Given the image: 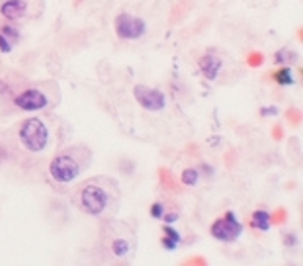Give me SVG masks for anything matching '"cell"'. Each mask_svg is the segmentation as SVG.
Returning a JSON list of instances; mask_svg holds the SVG:
<instances>
[{
  "instance_id": "9c48e42d",
  "label": "cell",
  "mask_w": 303,
  "mask_h": 266,
  "mask_svg": "<svg viewBox=\"0 0 303 266\" xmlns=\"http://www.w3.org/2000/svg\"><path fill=\"white\" fill-rule=\"evenodd\" d=\"M200 69H202V73H204V76L208 80H215L219 71H221V61L213 53H208V55H204L200 59Z\"/></svg>"
},
{
  "instance_id": "d4e9b609",
  "label": "cell",
  "mask_w": 303,
  "mask_h": 266,
  "mask_svg": "<svg viewBox=\"0 0 303 266\" xmlns=\"http://www.w3.org/2000/svg\"><path fill=\"white\" fill-rule=\"evenodd\" d=\"M285 243H287V245H289V243L293 245V243H295V237H289V233H285Z\"/></svg>"
},
{
  "instance_id": "4fadbf2b",
  "label": "cell",
  "mask_w": 303,
  "mask_h": 266,
  "mask_svg": "<svg viewBox=\"0 0 303 266\" xmlns=\"http://www.w3.org/2000/svg\"><path fill=\"white\" fill-rule=\"evenodd\" d=\"M198 178H200V171L198 169H186L182 172V184H186V186H196Z\"/></svg>"
},
{
  "instance_id": "e0dca14e",
  "label": "cell",
  "mask_w": 303,
  "mask_h": 266,
  "mask_svg": "<svg viewBox=\"0 0 303 266\" xmlns=\"http://www.w3.org/2000/svg\"><path fill=\"white\" fill-rule=\"evenodd\" d=\"M151 215H153L155 219H161L165 215V206L163 204H155L153 208H151Z\"/></svg>"
},
{
  "instance_id": "52a82bcc",
  "label": "cell",
  "mask_w": 303,
  "mask_h": 266,
  "mask_svg": "<svg viewBox=\"0 0 303 266\" xmlns=\"http://www.w3.org/2000/svg\"><path fill=\"white\" fill-rule=\"evenodd\" d=\"M14 104L20 108V110H26V112H36V110H43L47 106V96L41 92V90H24L22 94H18L14 98Z\"/></svg>"
},
{
  "instance_id": "484cf974",
  "label": "cell",
  "mask_w": 303,
  "mask_h": 266,
  "mask_svg": "<svg viewBox=\"0 0 303 266\" xmlns=\"http://www.w3.org/2000/svg\"><path fill=\"white\" fill-rule=\"evenodd\" d=\"M274 137H278V139L282 137V129H280V127H276V129H274Z\"/></svg>"
},
{
  "instance_id": "277c9868",
  "label": "cell",
  "mask_w": 303,
  "mask_h": 266,
  "mask_svg": "<svg viewBox=\"0 0 303 266\" xmlns=\"http://www.w3.org/2000/svg\"><path fill=\"white\" fill-rule=\"evenodd\" d=\"M80 208L90 215H100L108 208V194L96 184H86L80 190Z\"/></svg>"
},
{
  "instance_id": "ac0fdd59",
  "label": "cell",
  "mask_w": 303,
  "mask_h": 266,
  "mask_svg": "<svg viewBox=\"0 0 303 266\" xmlns=\"http://www.w3.org/2000/svg\"><path fill=\"white\" fill-rule=\"evenodd\" d=\"M0 51H2V53H10L12 51V43L2 34H0Z\"/></svg>"
},
{
  "instance_id": "603a6c76",
  "label": "cell",
  "mask_w": 303,
  "mask_h": 266,
  "mask_svg": "<svg viewBox=\"0 0 303 266\" xmlns=\"http://www.w3.org/2000/svg\"><path fill=\"white\" fill-rule=\"evenodd\" d=\"M163 217H165V221H167V223H174V221L178 219V215H176V213H165Z\"/></svg>"
},
{
  "instance_id": "2e32d148",
  "label": "cell",
  "mask_w": 303,
  "mask_h": 266,
  "mask_svg": "<svg viewBox=\"0 0 303 266\" xmlns=\"http://www.w3.org/2000/svg\"><path fill=\"white\" fill-rule=\"evenodd\" d=\"M264 63V55L262 53H250L248 55V65L250 67H258V65H262Z\"/></svg>"
},
{
  "instance_id": "44dd1931",
  "label": "cell",
  "mask_w": 303,
  "mask_h": 266,
  "mask_svg": "<svg viewBox=\"0 0 303 266\" xmlns=\"http://www.w3.org/2000/svg\"><path fill=\"white\" fill-rule=\"evenodd\" d=\"M163 245H165L169 250H174V248L178 247V243H176V241H172V239H170V237H167V235L163 237Z\"/></svg>"
},
{
  "instance_id": "5b68a950",
  "label": "cell",
  "mask_w": 303,
  "mask_h": 266,
  "mask_svg": "<svg viewBox=\"0 0 303 266\" xmlns=\"http://www.w3.org/2000/svg\"><path fill=\"white\" fill-rule=\"evenodd\" d=\"M115 34L117 38L121 39H139L145 32H147V24L145 20H141L139 16H133V14H119L115 18Z\"/></svg>"
},
{
  "instance_id": "ffe728a7",
  "label": "cell",
  "mask_w": 303,
  "mask_h": 266,
  "mask_svg": "<svg viewBox=\"0 0 303 266\" xmlns=\"http://www.w3.org/2000/svg\"><path fill=\"white\" fill-rule=\"evenodd\" d=\"M260 115H264V117H268V115H278V108H276V106L262 108V110H260Z\"/></svg>"
},
{
  "instance_id": "30bf717a",
  "label": "cell",
  "mask_w": 303,
  "mask_h": 266,
  "mask_svg": "<svg viewBox=\"0 0 303 266\" xmlns=\"http://www.w3.org/2000/svg\"><path fill=\"white\" fill-rule=\"evenodd\" d=\"M250 225L258 231H268L270 225H272V219H270V213L264 211V209H258L252 213V219H250Z\"/></svg>"
},
{
  "instance_id": "3957f363",
  "label": "cell",
  "mask_w": 303,
  "mask_h": 266,
  "mask_svg": "<svg viewBox=\"0 0 303 266\" xmlns=\"http://www.w3.org/2000/svg\"><path fill=\"white\" fill-rule=\"evenodd\" d=\"M243 233V223L237 219V215L233 211H227L223 217H219L213 225H211V235L217 241L223 243H233L241 237Z\"/></svg>"
},
{
  "instance_id": "6da1fadb",
  "label": "cell",
  "mask_w": 303,
  "mask_h": 266,
  "mask_svg": "<svg viewBox=\"0 0 303 266\" xmlns=\"http://www.w3.org/2000/svg\"><path fill=\"white\" fill-rule=\"evenodd\" d=\"M20 141L28 151L39 153L49 143V129L41 119L30 117L20 125Z\"/></svg>"
},
{
  "instance_id": "ba28073f",
  "label": "cell",
  "mask_w": 303,
  "mask_h": 266,
  "mask_svg": "<svg viewBox=\"0 0 303 266\" xmlns=\"http://www.w3.org/2000/svg\"><path fill=\"white\" fill-rule=\"evenodd\" d=\"M28 12V0H4L0 6V14L8 20H20Z\"/></svg>"
},
{
  "instance_id": "d6986e66",
  "label": "cell",
  "mask_w": 303,
  "mask_h": 266,
  "mask_svg": "<svg viewBox=\"0 0 303 266\" xmlns=\"http://www.w3.org/2000/svg\"><path fill=\"white\" fill-rule=\"evenodd\" d=\"M165 235H167V237H170V239H172V241H176V243H180V241H182L180 233H178V231H174L172 227H165Z\"/></svg>"
},
{
  "instance_id": "5bb4252c",
  "label": "cell",
  "mask_w": 303,
  "mask_h": 266,
  "mask_svg": "<svg viewBox=\"0 0 303 266\" xmlns=\"http://www.w3.org/2000/svg\"><path fill=\"white\" fill-rule=\"evenodd\" d=\"M2 36H4L10 43H14V41H18V39H20L18 30H14V28H10V26H4V28H2Z\"/></svg>"
},
{
  "instance_id": "9a60e30c",
  "label": "cell",
  "mask_w": 303,
  "mask_h": 266,
  "mask_svg": "<svg viewBox=\"0 0 303 266\" xmlns=\"http://www.w3.org/2000/svg\"><path fill=\"white\" fill-rule=\"evenodd\" d=\"M274 59H276V63H289V61L293 59V53H289V51H285V49H284V51L276 53V57H274Z\"/></svg>"
},
{
  "instance_id": "7c38bea8",
  "label": "cell",
  "mask_w": 303,
  "mask_h": 266,
  "mask_svg": "<svg viewBox=\"0 0 303 266\" xmlns=\"http://www.w3.org/2000/svg\"><path fill=\"white\" fill-rule=\"evenodd\" d=\"M129 250H131V245H129V241H125V239H115V241L112 243V252H114L115 256H125Z\"/></svg>"
},
{
  "instance_id": "cb8c5ba5",
  "label": "cell",
  "mask_w": 303,
  "mask_h": 266,
  "mask_svg": "<svg viewBox=\"0 0 303 266\" xmlns=\"http://www.w3.org/2000/svg\"><path fill=\"white\" fill-rule=\"evenodd\" d=\"M287 117H289V119H293V121H295V123H297V121H299V115H297V114H295V112H293V110H291V112H287Z\"/></svg>"
},
{
  "instance_id": "7402d4cb",
  "label": "cell",
  "mask_w": 303,
  "mask_h": 266,
  "mask_svg": "<svg viewBox=\"0 0 303 266\" xmlns=\"http://www.w3.org/2000/svg\"><path fill=\"white\" fill-rule=\"evenodd\" d=\"M284 217H285V211H284V209H278L274 215H270V219H272L274 223H282V221H284Z\"/></svg>"
},
{
  "instance_id": "7a4b0ae2",
  "label": "cell",
  "mask_w": 303,
  "mask_h": 266,
  "mask_svg": "<svg viewBox=\"0 0 303 266\" xmlns=\"http://www.w3.org/2000/svg\"><path fill=\"white\" fill-rule=\"evenodd\" d=\"M49 172L53 176V180L61 182V184H69L73 182L75 178H78L80 174V165L75 157L71 155H59L51 161L49 165Z\"/></svg>"
},
{
  "instance_id": "8fae6325",
  "label": "cell",
  "mask_w": 303,
  "mask_h": 266,
  "mask_svg": "<svg viewBox=\"0 0 303 266\" xmlns=\"http://www.w3.org/2000/svg\"><path fill=\"white\" fill-rule=\"evenodd\" d=\"M274 80H276L278 84H282V86H289V84H293V75H291V69H287V67L280 69V71L274 75Z\"/></svg>"
},
{
  "instance_id": "8992f818",
  "label": "cell",
  "mask_w": 303,
  "mask_h": 266,
  "mask_svg": "<svg viewBox=\"0 0 303 266\" xmlns=\"http://www.w3.org/2000/svg\"><path fill=\"white\" fill-rule=\"evenodd\" d=\"M133 94H135L137 102L145 110H149V112H161L167 106V96L161 90H157V88H151V86H145V84H137L133 88Z\"/></svg>"
}]
</instances>
